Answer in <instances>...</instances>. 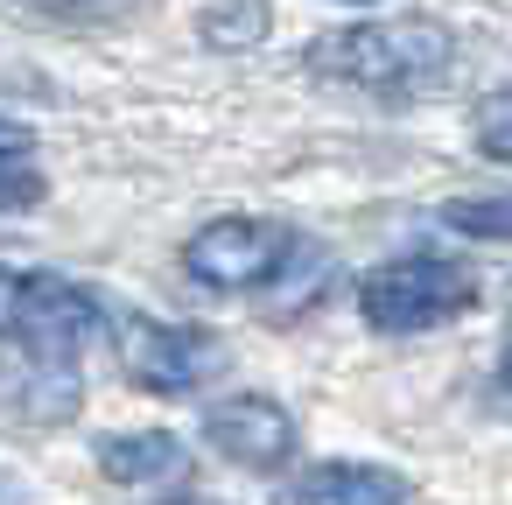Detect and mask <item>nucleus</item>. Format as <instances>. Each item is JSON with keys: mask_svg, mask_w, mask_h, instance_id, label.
Here are the masks:
<instances>
[{"mask_svg": "<svg viewBox=\"0 0 512 505\" xmlns=\"http://www.w3.org/2000/svg\"><path fill=\"white\" fill-rule=\"evenodd\" d=\"M477 309V274L442 253H400L358 281V316L379 337H421Z\"/></svg>", "mask_w": 512, "mask_h": 505, "instance_id": "nucleus-3", "label": "nucleus"}, {"mask_svg": "<svg viewBox=\"0 0 512 505\" xmlns=\"http://www.w3.org/2000/svg\"><path fill=\"white\" fill-rule=\"evenodd\" d=\"M169 505H218V498H169Z\"/></svg>", "mask_w": 512, "mask_h": 505, "instance_id": "nucleus-16", "label": "nucleus"}, {"mask_svg": "<svg viewBox=\"0 0 512 505\" xmlns=\"http://www.w3.org/2000/svg\"><path fill=\"white\" fill-rule=\"evenodd\" d=\"M43 169L36 155H0V211H36L43 204Z\"/></svg>", "mask_w": 512, "mask_h": 505, "instance_id": "nucleus-13", "label": "nucleus"}, {"mask_svg": "<svg viewBox=\"0 0 512 505\" xmlns=\"http://www.w3.org/2000/svg\"><path fill=\"white\" fill-rule=\"evenodd\" d=\"M0 155H36V134L22 120H8V113H0Z\"/></svg>", "mask_w": 512, "mask_h": 505, "instance_id": "nucleus-14", "label": "nucleus"}, {"mask_svg": "<svg viewBox=\"0 0 512 505\" xmlns=\"http://www.w3.org/2000/svg\"><path fill=\"white\" fill-rule=\"evenodd\" d=\"M309 71L365 99H421L456 71V29L435 15H379L309 43Z\"/></svg>", "mask_w": 512, "mask_h": 505, "instance_id": "nucleus-1", "label": "nucleus"}, {"mask_svg": "<svg viewBox=\"0 0 512 505\" xmlns=\"http://www.w3.org/2000/svg\"><path fill=\"white\" fill-rule=\"evenodd\" d=\"M267 29H274V8H267V0H211V8L197 15V43H211V50H225V57L260 50Z\"/></svg>", "mask_w": 512, "mask_h": 505, "instance_id": "nucleus-10", "label": "nucleus"}, {"mask_svg": "<svg viewBox=\"0 0 512 505\" xmlns=\"http://www.w3.org/2000/svg\"><path fill=\"white\" fill-rule=\"evenodd\" d=\"M36 8H57V0H36Z\"/></svg>", "mask_w": 512, "mask_h": 505, "instance_id": "nucleus-18", "label": "nucleus"}, {"mask_svg": "<svg viewBox=\"0 0 512 505\" xmlns=\"http://www.w3.org/2000/svg\"><path fill=\"white\" fill-rule=\"evenodd\" d=\"M351 8H372V0H351Z\"/></svg>", "mask_w": 512, "mask_h": 505, "instance_id": "nucleus-17", "label": "nucleus"}, {"mask_svg": "<svg viewBox=\"0 0 512 505\" xmlns=\"http://www.w3.org/2000/svg\"><path fill=\"white\" fill-rule=\"evenodd\" d=\"M85 400L78 386V358H29V351H8L0 365V407L15 421H71Z\"/></svg>", "mask_w": 512, "mask_h": 505, "instance_id": "nucleus-7", "label": "nucleus"}, {"mask_svg": "<svg viewBox=\"0 0 512 505\" xmlns=\"http://www.w3.org/2000/svg\"><path fill=\"white\" fill-rule=\"evenodd\" d=\"M442 225L463 232V239L512 246V190H491V197H449V204H442Z\"/></svg>", "mask_w": 512, "mask_h": 505, "instance_id": "nucleus-11", "label": "nucleus"}, {"mask_svg": "<svg viewBox=\"0 0 512 505\" xmlns=\"http://www.w3.org/2000/svg\"><path fill=\"white\" fill-rule=\"evenodd\" d=\"M106 302L85 281L43 267H0V344L29 358H78L106 330Z\"/></svg>", "mask_w": 512, "mask_h": 505, "instance_id": "nucleus-2", "label": "nucleus"}, {"mask_svg": "<svg viewBox=\"0 0 512 505\" xmlns=\"http://www.w3.org/2000/svg\"><path fill=\"white\" fill-rule=\"evenodd\" d=\"M295 260V232L281 218H211L183 239V274L218 295H253L281 281Z\"/></svg>", "mask_w": 512, "mask_h": 505, "instance_id": "nucleus-5", "label": "nucleus"}, {"mask_svg": "<svg viewBox=\"0 0 512 505\" xmlns=\"http://www.w3.org/2000/svg\"><path fill=\"white\" fill-rule=\"evenodd\" d=\"M106 337H113L120 372L141 393H197L225 372V344L197 323H162V316H141V309H113Z\"/></svg>", "mask_w": 512, "mask_h": 505, "instance_id": "nucleus-4", "label": "nucleus"}, {"mask_svg": "<svg viewBox=\"0 0 512 505\" xmlns=\"http://www.w3.org/2000/svg\"><path fill=\"white\" fill-rule=\"evenodd\" d=\"M498 379L512 386V323H505V344H498Z\"/></svg>", "mask_w": 512, "mask_h": 505, "instance_id": "nucleus-15", "label": "nucleus"}, {"mask_svg": "<svg viewBox=\"0 0 512 505\" xmlns=\"http://www.w3.org/2000/svg\"><path fill=\"white\" fill-rule=\"evenodd\" d=\"M204 442L239 470H281L295 463V414L267 393H232L204 407Z\"/></svg>", "mask_w": 512, "mask_h": 505, "instance_id": "nucleus-6", "label": "nucleus"}, {"mask_svg": "<svg viewBox=\"0 0 512 505\" xmlns=\"http://www.w3.org/2000/svg\"><path fill=\"white\" fill-rule=\"evenodd\" d=\"M295 505H414V484L386 463H316L302 470Z\"/></svg>", "mask_w": 512, "mask_h": 505, "instance_id": "nucleus-9", "label": "nucleus"}, {"mask_svg": "<svg viewBox=\"0 0 512 505\" xmlns=\"http://www.w3.org/2000/svg\"><path fill=\"white\" fill-rule=\"evenodd\" d=\"M99 470L113 477V484H183V470H190V449H183V435H169V428H127V435H99Z\"/></svg>", "mask_w": 512, "mask_h": 505, "instance_id": "nucleus-8", "label": "nucleus"}, {"mask_svg": "<svg viewBox=\"0 0 512 505\" xmlns=\"http://www.w3.org/2000/svg\"><path fill=\"white\" fill-rule=\"evenodd\" d=\"M470 141H477V155H491V162L512 169V85H498V92L477 99V113H470Z\"/></svg>", "mask_w": 512, "mask_h": 505, "instance_id": "nucleus-12", "label": "nucleus"}]
</instances>
